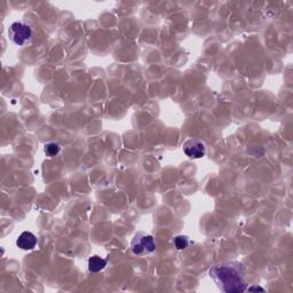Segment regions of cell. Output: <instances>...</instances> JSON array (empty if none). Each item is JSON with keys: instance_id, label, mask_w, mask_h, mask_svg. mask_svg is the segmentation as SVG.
<instances>
[{"instance_id": "obj_1", "label": "cell", "mask_w": 293, "mask_h": 293, "mask_svg": "<svg viewBox=\"0 0 293 293\" xmlns=\"http://www.w3.org/2000/svg\"><path fill=\"white\" fill-rule=\"evenodd\" d=\"M246 269L237 261L221 262L210 269V277L217 287L226 293H241L246 291Z\"/></svg>"}, {"instance_id": "obj_2", "label": "cell", "mask_w": 293, "mask_h": 293, "mask_svg": "<svg viewBox=\"0 0 293 293\" xmlns=\"http://www.w3.org/2000/svg\"><path fill=\"white\" fill-rule=\"evenodd\" d=\"M33 36L32 28L28 23L18 21L11 23L8 29L9 39L17 46H24L31 41Z\"/></svg>"}, {"instance_id": "obj_3", "label": "cell", "mask_w": 293, "mask_h": 293, "mask_svg": "<svg viewBox=\"0 0 293 293\" xmlns=\"http://www.w3.org/2000/svg\"><path fill=\"white\" fill-rule=\"evenodd\" d=\"M155 238L151 235L145 233H138L131 243V250L136 256H146L156 251Z\"/></svg>"}, {"instance_id": "obj_4", "label": "cell", "mask_w": 293, "mask_h": 293, "mask_svg": "<svg viewBox=\"0 0 293 293\" xmlns=\"http://www.w3.org/2000/svg\"><path fill=\"white\" fill-rule=\"evenodd\" d=\"M183 152L192 159H199L206 155V146L197 139H190L183 145Z\"/></svg>"}, {"instance_id": "obj_5", "label": "cell", "mask_w": 293, "mask_h": 293, "mask_svg": "<svg viewBox=\"0 0 293 293\" xmlns=\"http://www.w3.org/2000/svg\"><path fill=\"white\" fill-rule=\"evenodd\" d=\"M38 240L36 235L31 231H23L16 240V245L21 250H33L36 248Z\"/></svg>"}, {"instance_id": "obj_6", "label": "cell", "mask_w": 293, "mask_h": 293, "mask_svg": "<svg viewBox=\"0 0 293 293\" xmlns=\"http://www.w3.org/2000/svg\"><path fill=\"white\" fill-rule=\"evenodd\" d=\"M108 261L101 257L94 256L88 259V271L91 273H99L107 267Z\"/></svg>"}, {"instance_id": "obj_7", "label": "cell", "mask_w": 293, "mask_h": 293, "mask_svg": "<svg viewBox=\"0 0 293 293\" xmlns=\"http://www.w3.org/2000/svg\"><path fill=\"white\" fill-rule=\"evenodd\" d=\"M45 153L48 157H55L61 151V146L57 142H48L45 145Z\"/></svg>"}, {"instance_id": "obj_8", "label": "cell", "mask_w": 293, "mask_h": 293, "mask_svg": "<svg viewBox=\"0 0 293 293\" xmlns=\"http://www.w3.org/2000/svg\"><path fill=\"white\" fill-rule=\"evenodd\" d=\"M173 244H174L175 249L178 250V251H183V250H186L189 246V244H190V241H189L188 236H183V235H180V236H176L174 238V241H173Z\"/></svg>"}, {"instance_id": "obj_9", "label": "cell", "mask_w": 293, "mask_h": 293, "mask_svg": "<svg viewBox=\"0 0 293 293\" xmlns=\"http://www.w3.org/2000/svg\"><path fill=\"white\" fill-rule=\"evenodd\" d=\"M246 291H250V292H254V291L264 292L265 289H262L260 287H250V288H246Z\"/></svg>"}]
</instances>
